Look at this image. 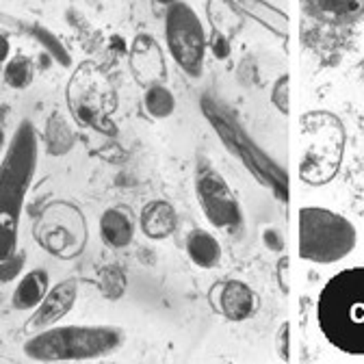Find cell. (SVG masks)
Here are the masks:
<instances>
[{"mask_svg": "<svg viewBox=\"0 0 364 364\" xmlns=\"http://www.w3.org/2000/svg\"><path fill=\"white\" fill-rule=\"evenodd\" d=\"M146 111L154 117V119H165L173 113L176 109V98L171 91L165 85H150L144 98Z\"/></svg>", "mask_w": 364, "mask_h": 364, "instance_id": "2e32d148", "label": "cell"}, {"mask_svg": "<svg viewBox=\"0 0 364 364\" xmlns=\"http://www.w3.org/2000/svg\"><path fill=\"white\" fill-rule=\"evenodd\" d=\"M287 336H289V326H282V330H280V341H282V358L287 360L289 358V349H287Z\"/></svg>", "mask_w": 364, "mask_h": 364, "instance_id": "603a6c76", "label": "cell"}, {"mask_svg": "<svg viewBox=\"0 0 364 364\" xmlns=\"http://www.w3.org/2000/svg\"><path fill=\"white\" fill-rule=\"evenodd\" d=\"M124 338V330L115 326H53L26 341L24 355L35 362L96 360L122 347Z\"/></svg>", "mask_w": 364, "mask_h": 364, "instance_id": "3957f363", "label": "cell"}, {"mask_svg": "<svg viewBox=\"0 0 364 364\" xmlns=\"http://www.w3.org/2000/svg\"><path fill=\"white\" fill-rule=\"evenodd\" d=\"M9 50H11V43H9V39H7L3 33H0V65L9 61Z\"/></svg>", "mask_w": 364, "mask_h": 364, "instance_id": "7402d4cb", "label": "cell"}, {"mask_svg": "<svg viewBox=\"0 0 364 364\" xmlns=\"http://www.w3.org/2000/svg\"><path fill=\"white\" fill-rule=\"evenodd\" d=\"M208 48L217 59H225L228 55H230V43H228L225 35H221L219 31H213V35L208 39Z\"/></svg>", "mask_w": 364, "mask_h": 364, "instance_id": "ffe728a7", "label": "cell"}, {"mask_svg": "<svg viewBox=\"0 0 364 364\" xmlns=\"http://www.w3.org/2000/svg\"><path fill=\"white\" fill-rule=\"evenodd\" d=\"M215 304H217V310L228 318V321L241 323L254 314L256 295L245 282L228 280V282L219 284V293H217Z\"/></svg>", "mask_w": 364, "mask_h": 364, "instance_id": "9c48e42d", "label": "cell"}, {"mask_svg": "<svg viewBox=\"0 0 364 364\" xmlns=\"http://www.w3.org/2000/svg\"><path fill=\"white\" fill-rule=\"evenodd\" d=\"M198 200L206 219L219 230H237V228H241V206L230 187L225 185V180L210 165H202L198 169Z\"/></svg>", "mask_w": 364, "mask_h": 364, "instance_id": "52a82bcc", "label": "cell"}, {"mask_svg": "<svg viewBox=\"0 0 364 364\" xmlns=\"http://www.w3.org/2000/svg\"><path fill=\"white\" fill-rule=\"evenodd\" d=\"M132 235H134L132 219L124 210L109 208L102 213V217H100V239L109 247H115V250L126 247L132 241Z\"/></svg>", "mask_w": 364, "mask_h": 364, "instance_id": "5bb4252c", "label": "cell"}, {"mask_svg": "<svg viewBox=\"0 0 364 364\" xmlns=\"http://www.w3.org/2000/svg\"><path fill=\"white\" fill-rule=\"evenodd\" d=\"M316 321L338 351L364 355V267L341 271L323 287Z\"/></svg>", "mask_w": 364, "mask_h": 364, "instance_id": "7a4b0ae2", "label": "cell"}, {"mask_svg": "<svg viewBox=\"0 0 364 364\" xmlns=\"http://www.w3.org/2000/svg\"><path fill=\"white\" fill-rule=\"evenodd\" d=\"M39 141L31 122H20L5 159L0 163V262L9 260L18 247L20 217L37 169Z\"/></svg>", "mask_w": 364, "mask_h": 364, "instance_id": "6da1fadb", "label": "cell"}, {"mask_svg": "<svg viewBox=\"0 0 364 364\" xmlns=\"http://www.w3.org/2000/svg\"><path fill=\"white\" fill-rule=\"evenodd\" d=\"M273 102H276V107H280V111L287 113L289 109V78L287 76H282L276 89H273Z\"/></svg>", "mask_w": 364, "mask_h": 364, "instance_id": "44dd1931", "label": "cell"}, {"mask_svg": "<svg viewBox=\"0 0 364 364\" xmlns=\"http://www.w3.org/2000/svg\"><path fill=\"white\" fill-rule=\"evenodd\" d=\"M304 3L312 18L330 26H349L364 18V0H304Z\"/></svg>", "mask_w": 364, "mask_h": 364, "instance_id": "30bf717a", "label": "cell"}, {"mask_svg": "<svg viewBox=\"0 0 364 364\" xmlns=\"http://www.w3.org/2000/svg\"><path fill=\"white\" fill-rule=\"evenodd\" d=\"M0 144H3V132H0Z\"/></svg>", "mask_w": 364, "mask_h": 364, "instance_id": "d4e9b609", "label": "cell"}, {"mask_svg": "<svg viewBox=\"0 0 364 364\" xmlns=\"http://www.w3.org/2000/svg\"><path fill=\"white\" fill-rule=\"evenodd\" d=\"M187 256L191 258V262L196 267L213 269L221 260V245L208 230L196 228V230H191L187 237Z\"/></svg>", "mask_w": 364, "mask_h": 364, "instance_id": "9a60e30c", "label": "cell"}, {"mask_svg": "<svg viewBox=\"0 0 364 364\" xmlns=\"http://www.w3.org/2000/svg\"><path fill=\"white\" fill-rule=\"evenodd\" d=\"M355 247V228L345 217L318 206L299 210V256L310 262L330 264Z\"/></svg>", "mask_w": 364, "mask_h": 364, "instance_id": "277c9868", "label": "cell"}, {"mask_svg": "<svg viewBox=\"0 0 364 364\" xmlns=\"http://www.w3.org/2000/svg\"><path fill=\"white\" fill-rule=\"evenodd\" d=\"M50 291V278L46 269H33L18 282L11 304L16 310H35Z\"/></svg>", "mask_w": 364, "mask_h": 364, "instance_id": "8fae6325", "label": "cell"}, {"mask_svg": "<svg viewBox=\"0 0 364 364\" xmlns=\"http://www.w3.org/2000/svg\"><path fill=\"white\" fill-rule=\"evenodd\" d=\"M78 297V280L76 278H65L59 284H55L48 295L43 297V301L35 308V312L31 314L26 330L28 332H41L53 328L57 321L74 308Z\"/></svg>", "mask_w": 364, "mask_h": 364, "instance_id": "ba28073f", "label": "cell"}, {"mask_svg": "<svg viewBox=\"0 0 364 364\" xmlns=\"http://www.w3.org/2000/svg\"><path fill=\"white\" fill-rule=\"evenodd\" d=\"M178 225L176 210L165 200H154L141 210V230L148 239H167Z\"/></svg>", "mask_w": 364, "mask_h": 364, "instance_id": "7c38bea8", "label": "cell"}, {"mask_svg": "<svg viewBox=\"0 0 364 364\" xmlns=\"http://www.w3.org/2000/svg\"><path fill=\"white\" fill-rule=\"evenodd\" d=\"M72 141L74 136L65 124V119L61 115H53L48 119V146H50V152L55 154H63L72 148Z\"/></svg>", "mask_w": 364, "mask_h": 364, "instance_id": "ac0fdd59", "label": "cell"}, {"mask_svg": "<svg viewBox=\"0 0 364 364\" xmlns=\"http://www.w3.org/2000/svg\"><path fill=\"white\" fill-rule=\"evenodd\" d=\"M202 111H204V117L213 124V128L221 136V141L230 148V152L235 156H239L241 163H245V167L254 173V178L260 180L262 185L271 187L276 193H280L282 198H287L284 171L278 169V165L273 163L260 148H256V144L245 134V130L219 105H215L208 98L202 100Z\"/></svg>", "mask_w": 364, "mask_h": 364, "instance_id": "5b68a950", "label": "cell"}, {"mask_svg": "<svg viewBox=\"0 0 364 364\" xmlns=\"http://www.w3.org/2000/svg\"><path fill=\"white\" fill-rule=\"evenodd\" d=\"M154 3H159V5H163V7H169V5L176 3V0H154Z\"/></svg>", "mask_w": 364, "mask_h": 364, "instance_id": "cb8c5ba5", "label": "cell"}, {"mask_svg": "<svg viewBox=\"0 0 364 364\" xmlns=\"http://www.w3.org/2000/svg\"><path fill=\"white\" fill-rule=\"evenodd\" d=\"M35 80V65L28 57L16 55L5 65V82L14 89H26Z\"/></svg>", "mask_w": 364, "mask_h": 364, "instance_id": "e0dca14e", "label": "cell"}, {"mask_svg": "<svg viewBox=\"0 0 364 364\" xmlns=\"http://www.w3.org/2000/svg\"><path fill=\"white\" fill-rule=\"evenodd\" d=\"M165 39L167 48L178 68L198 78L204 70L206 57V33L202 20L187 3H176L167 7L165 14Z\"/></svg>", "mask_w": 364, "mask_h": 364, "instance_id": "8992f818", "label": "cell"}, {"mask_svg": "<svg viewBox=\"0 0 364 364\" xmlns=\"http://www.w3.org/2000/svg\"><path fill=\"white\" fill-rule=\"evenodd\" d=\"M230 5L250 16L252 20H256L258 24H262L264 28H269L271 33H276L280 37H287V26L289 20L282 11H278L276 7H271L264 0H230Z\"/></svg>", "mask_w": 364, "mask_h": 364, "instance_id": "4fadbf2b", "label": "cell"}, {"mask_svg": "<svg viewBox=\"0 0 364 364\" xmlns=\"http://www.w3.org/2000/svg\"><path fill=\"white\" fill-rule=\"evenodd\" d=\"M31 33H33V37H37V39L43 43V48H46V50H50V53H53V57H55L61 65H68V63H70V55L65 53V48L59 43V39H57L55 35H50L48 31L41 28V26L31 28Z\"/></svg>", "mask_w": 364, "mask_h": 364, "instance_id": "d6986e66", "label": "cell"}]
</instances>
